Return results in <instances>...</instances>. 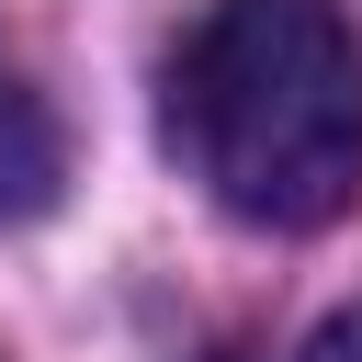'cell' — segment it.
Masks as SVG:
<instances>
[{
  "instance_id": "6da1fadb",
  "label": "cell",
  "mask_w": 362,
  "mask_h": 362,
  "mask_svg": "<svg viewBox=\"0 0 362 362\" xmlns=\"http://www.w3.org/2000/svg\"><path fill=\"white\" fill-rule=\"evenodd\" d=\"M170 147L238 226H328L362 192V34L339 0H215L170 57Z\"/></svg>"
},
{
  "instance_id": "7a4b0ae2",
  "label": "cell",
  "mask_w": 362,
  "mask_h": 362,
  "mask_svg": "<svg viewBox=\"0 0 362 362\" xmlns=\"http://www.w3.org/2000/svg\"><path fill=\"white\" fill-rule=\"evenodd\" d=\"M57 181H68V136H57V102H45L23 68H0V226L45 215V204H57Z\"/></svg>"
},
{
  "instance_id": "3957f363",
  "label": "cell",
  "mask_w": 362,
  "mask_h": 362,
  "mask_svg": "<svg viewBox=\"0 0 362 362\" xmlns=\"http://www.w3.org/2000/svg\"><path fill=\"white\" fill-rule=\"evenodd\" d=\"M305 362H362V294H351V305H339V317L305 339Z\"/></svg>"
}]
</instances>
